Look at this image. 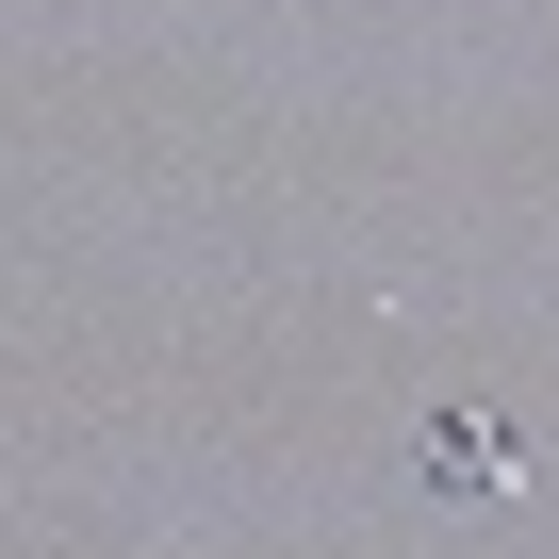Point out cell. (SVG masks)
Listing matches in <instances>:
<instances>
[{
    "label": "cell",
    "mask_w": 559,
    "mask_h": 559,
    "mask_svg": "<svg viewBox=\"0 0 559 559\" xmlns=\"http://www.w3.org/2000/svg\"><path fill=\"white\" fill-rule=\"evenodd\" d=\"M428 477H510V428H477V412H444V428H428Z\"/></svg>",
    "instance_id": "6da1fadb"
}]
</instances>
